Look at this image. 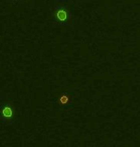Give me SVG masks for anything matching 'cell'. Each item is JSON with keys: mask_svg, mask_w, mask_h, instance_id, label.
<instances>
[{"mask_svg": "<svg viewBox=\"0 0 140 147\" xmlns=\"http://www.w3.org/2000/svg\"><path fill=\"white\" fill-rule=\"evenodd\" d=\"M52 14L57 21L62 24H66V22L71 17L69 7L65 4H59V5L55 6L54 9L52 10Z\"/></svg>", "mask_w": 140, "mask_h": 147, "instance_id": "1", "label": "cell"}, {"mask_svg": "<svg viewBox=\"0 0 140 147\" xmlns=\"http://www.w3.org/2000/svg\"><path fill=\"white\" fill-rule=\"evenodd\" d=\"M54 102L59 108H67V107L71 106L73 100H72L71 95H70L69 93L61 92V93H58L55 96Z\"/></svg>", "mask_w": 140, "mask_h": 147, "instance_id": "2", "label": "cell"}, {"mask_svg": "<svg viewBox=\"0 0 140 147\" xmlns=\"http://www.w3.org/2000/svg\"><path fill=\"white\" fill-rule=\"evenodd\" d=\"M2 120L3 121H13L14 114H15V107L11 102H6L2 105Z\"/></svg>", "mask_w": 140, "mask_h": 147, "instance_id": "3", "label": "cell"}]
</instances>
